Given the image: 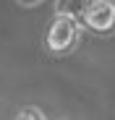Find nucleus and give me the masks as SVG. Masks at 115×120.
<instances>
[{"instance_id": "nucleus-2", "label": "nucleus", "mask_w": 115, "mask_h": 120, "mask_svg": "<svg viewBox=\"0 0 115 120\" xmlns=\"http://www.w3.org/2000/svg\"><path fill=\"white\" fill-rule=\"evenodd\" d=\"M79 21L86 29H92L94 34L115 31V0H94V3H86Z\"/></svg>"}, {"instance_id": "nucleus-5", "label": "nucleus", "mask_w": 115, "mask_h": 120, "mask_svg": "<svg viewBox=\"0 0 115 120\" xmlns=\"http://www.w3.org/2000/svg\"><path fill=\"white\" fill-rule=\"evenodd\" d=\"M18 3H21V5H26V8H31V5H39L42 0H18Z\"/></svg>"}, {"instance_id": "nucleus-6", "label": "nucleus", "mask_w": 115, "mask_h": 120, "mask_svg": "<svg viewBox=\"0 0 115 120\" xmlns=\"http://www.w3.org/2000/svg\"><path fill=\"white\" fill-rule=\"evenodd\" d=\"M84 3H94V0H84Z\"/></svg>"}, {"instance_id": "nucleus-4", "label": "nucleus", "mask_w": 115, "mask_h": 120, "mask_svg": "<svg viewBox=\"0 0 115 120\" xmlns=\"http://www.w3.org/2000/svg\"><path fill=\"white\" fill-rule=\"evenodd\" d=\"M16 120H47L39 110H37V107H24L21 112H18V117Z\"/></svg>"}, {"instance_id": "nucleus-1", "label": "nucleus", "mask_w": 115, "mask_h": 120, "mask_svg": "<svg viewBox=\"0 0 115 120\" xmlns=\"http://www.w3.org/2000/svg\"><path fill=\"white\" fill-rule=\"evenodd\" d=\"M79 34H81V26L76 18H68V16H55L50 26H47V34H45V47L50 55H65L71 52L76 45H79Z\"/></svg>"}, {"instance_id": "nucleus-3", "label": "nucleus", "mask_w": 115, "mask_h": 120, "mask_svg": "<svg viewBox=\"0 0 115 120\" xmlns=\"http://www.w3.org/2000/svg\"><path fill=\"white\" fill-rule=\"evenodd\" d=\"M84 8H86L84 0H55V16H68V18L79 21Z\"/></svg>"}]
</instances>
